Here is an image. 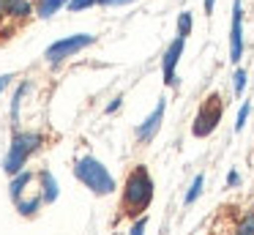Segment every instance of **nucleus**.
Wrapping results in <instances>:
<instances>
[{
    "mask_svg": "<svg viewBox=\"0 0 254 235\" xmlns=\"http://www.w3.org/2000/svg\"><path fill=\"white\" fill-rule=\"evenodd\" d=\"M153 200V180H150L148 169L137 167L126 178V189H123V205L128 213H142Z\"/></svg>",
    "mask_w": 254,
    "mask_h": 235,
    "instance_id": "nucleus-1",
    "label": "nucleus"
},
{
    "mask_svg": "<svg viewBox=\"0 0 254 235\" xmlns=\"http://www.w3.org/2000/svg\"><path fill=\"white\" fill-rule=\"evenodd\" d=\"M74 172H77V178L82 180L93 194H112V191H115V180H112L110 169H107L99 158H93V156L79 158Z\"/></svg>",
    "mask_w": 254,
    "mask_h": 235,
    "instance_id": "nucleus-2",
    "label": "nucleus"
},
{
    "mask_svg": "<svg viewBox=\"0 0 254 235\" xmlns=\"http://www.w3.org/2000/svg\"><path fill=\"white\" fill-rule=\"evenodd\" d=\"M41 142H44V140H41V134H39V131H19V134H14L11 148H8V156H6V161H3L6 172H8V175L22 172L25 161L30 158V153H36V151H39V145H41Z\"/></svg>",
    "mask_w": 254,
    "mask_h": 235,
    "instance_id": "nucleus-3",
    "label": "nucleus"
},
{
    "mask_svg": "<svg viewBox=\"0 0 254 235\" xmlns=\"http://www.w3.org/2000/svg\"><path fill=\"white\" fill-rule=\"evenodd\" d=\"M90 44H93V36H90V33L66 36V38H61V41L50 44V47H47V52H44V58L50 60V63H63L66 58H71V55L82 52V49L90 47Z\"/></svg>",
    "mask_w": 254,
    "mask_h": 235,
    "instance_id": "nucleus-4",
    "label": "nucleus"
},
{
    "mask_svg": "<svg viewBox=\"0 0 254 235\" xmlns=\"http://www.w3.org/2000/svg\"><path fill=\"white\" fill-rule=\"evenodd\" d=\"M221 112H224V104H221V98L216 96H210L208 101L199 107V112H197V118H194V137H208L210 131L219 126V120H221Z\"/></svg>",
    "mask_w": 254,
    "mask_h": 235,
    "instance_id": "nucleus-5",
    "label": "nucleus"
},
{
    "mask_svg": "<svg viewBox=\"0 0 254 235\" xmlns=\"http://www.w3.org/2000/svg\"><path fill=\"white\" fill-rule=\"evenodd\" d=\"M243 55V8L241 0L232 3V30H230V60L238 63Z\"/></svg>",
    "mask_w": 254,
    "mask_h": 235,
    "instance_id": "nucleus-6",
    "label": "nucleus"
},
{
    "mask_svg": "<svg viewBox=\"0 0 254 235\" xmlns=\"http://www.w3.org/2000/svg\"><path fill=\"white\" fill-rule=\"evenodd\" d=\"M183 41H186V38L178 36L175 41L167 47V52H164L161 69H164V82H167V85H175V66H178V60H181V55H183Z\"/></svg>",
    "mask_w": 254,
    "mask_h": 235,
    "instance_id": "nucleus-7",
    "label": "nucleus"
},
{
    "mask_svg": "<svg viewBox=\"0 0 254 235\" xmlns=\"http://www.w3.org/2000/svg\"><path fill=\"white\" fill-rule=\"evenodd\" d=\"M161 118H164V101H159L156 104V109L148 115V118L142 120V123L137 126V140L139 142H150L156 137V131H159V126H161Z\"/></svg>",
    "mask_w": 254,
    "mask_h": 235,
    "instance_id": "nucleus-8",
    "label": "nucleus"
},
{
    "mask_svg": "<svg viewBox=\"0 0 254 235\" xmlns=\"http://www.w3.org/2000/svg\"><path fill=\"white\" fill-rule=\"evenodd\" d=\"M33 14L30 0H0V19H25Z\"/></svg>",
    "mask_w": 254,
    "mask_h": 235,
    "instance_id": "nucleus-9",
    "label": "nucleus"
},
{
    "mask_svg": "<svg viewBox=\"0 0 254 235\" xmlns=\"http://www.w3.org/2000/svg\"><path fill=\"white\" fill-rule=\"evenodd\" d=\"M39 178H41V197H44V202H55L58 200V180L52 178L50 169H41Z\"/></svg>",
    "mask_w": 254,
    "mask_h": 235,
    "instance_id": "nucleus-10",
    "label": "nucleus"
},
{
    "mask_svg": "<svg viewBox=\"0 0 254 235\" xmlns=\"http://www.w3.org/2000/svg\"><path fill=\"white\" fill-rule=\"evenodd\" d=\"M68 3H71V0H39V3H36V14H39L41 19H50L52 14H58V11Z\"/></svg>",
    "mask_w": 254,
    "mask_h": 235,
    "instance_id": "nucleus-11",
    "label": "nucleus"
},
{
    "mask_svg": "<svg viewBox=\"0 0 254 235\" xmlns=\"http://www.w3.org/2000/svg\"><path fill=\"white\" fill-rule=\"evenodd\" d=\"M30 178H33V175H30L28 169H22V172L14 175V180H11V197L14 200H19V197L25 194V186L30 183Z\"/></svg>",
    "mask_w": 254,
    "mask_h": 235,
    "instance_id": "nucleus-12",
    "label": "nucleus"
},
{
    "mask_svg": "<svg viewBox=\"0 0 254 235\" xmlns=\"http://www.w3.org/2000/svg\"><path fill=\"white\" fill-rule=\"evenodd\" d=\"M41 202H44V197H41V194L30 197V200H25V197H22V200H17V211L22 213V216H33V213L39 211Z\"/></svg>",
    "mask_w": 254,
    "mask_h": 235,
    "instance_id": "nucleus-13",
    "label": "nucleus"
},
{
    "mask_svg": "<svg viewBox=\"0 0 254 235\" xmlns=\"http://www.w3.org/2000/svg\"><path fill=\"white\" fill-rule=\"evenodd\" d=\"M202 183H205L202 175H197V178L191 180V189H189V194H186V205H191V202L199 197V191H202Z\"/></svg>",
    "mask_w": 254,
    "mask_h": 235,
    "instance_id": "nucleus-14",
    "label": "nucleus"
},
{
    "mask_svg": "<svg viewBox=\"0 0 254 235\" xmlns=\"http://www.w3.org/2000/svg\"><path fill=\"white\" fill-rule=\"evenodd\" d=\"M189 33H191V14H189V11H183V14L178 16V36L186 38Z\"/></svg>",
    "mask_w": 254,
    "mask_h": 235,
    "instance_id": "nucleus-15",
    "label": "nucleus"
},
{
    "mask_svg": "<svg viewBox=\"0 0 254 235\" xmlns=\"http://www.w3.org/2000/svg\"><path fill=\"white\" fill-rule=\"evenodd\" d=\"M238 235H254V213L252 216H246L241 222V227H238Z\"/></svg>",
    "mask_w": 254,
    "mask_h": 235,
    "instance_id": "nucleus-16",
    "label": "nucleus"
},
{
    "mask_svg": "<svg viewBox=\"0 0 254 235\" xmlns=\"http://www.w3.org/2000/svg\"><path fill=\"white\" fill-rule=\"evenodd\" d=\"M243 87H246V71L238 69V71H235V96H241Z\"/></svg>",
    "mask_w": 254,
    "mask_h": 235,
    "instance_id": "nucleus-17",
    "label": "nucleus"
},
{
    "mask_svg": "<svg viewBox=\"0 0 254 235\" xmlns=\"http://www.w3.org/2000/svg\"><path fill=\"white\" fill-rule=\"evenodd\" d=\"M246 118H249V104H243L241 109H238V120H235V131H241L243 126H246Z\"/></svg>",
    "mask_w": 254,
    "mask_h": 235,
    "instance_id": "nucleus-18",
    "label": "nucleus"
},
{
    "mask_svg": "<svg viewBox=\"0 0 254 235\" xmlns=\"http://www.w3.org/2000/svg\"><path fill=\"white\" fill-rule=\"evenodd\" d=\"M145 227H148V219H137L128 230V235H145Z\"/></svg>",
    "mask_w": 254,
    "mask_h": 235,
    "instance_id": "nucleus-19",
    "label": "nucleus"
},
{
    "mask_svg": "<svg viewBox=\"0 0 254 235\" xmlns=\"http://www.w3.org/2000/svg\"><path fill=\"white\" fill-rule=\"evenodd\" d=\"M93 3H96V0H71L68 8H71V11H82V8H90Z\"/></svg>",
    "mask_w": 254,
    "mask_h": 235,
    "instance_id": "nucleus-20",
    "label": "nucleus"
},
{
    "mask_svg": "<svg viewBox=\"0 0 254 235\" xmlns=\"http://www.w3.org/2000/svg\"><path fill=\"white\" fill-rule=\"evenodd\" d=\"M22 93H25V85L19 87L17 96H14V104H11V115H14V118H17V112H19V101H22Z\"/></svg>",
    "mask_w": 254,
    "mask_h": 235,
    "instance_id": "nucleus-21",
    "label": "nucleus"
},
{
    "mask_svg": "<svg viewBox=\"0 0 254 235\" xmlns=\"http://www.w3.org/2000/svg\"><path fill=\"white\" fill-rule=\"evenodd\" d=\"M99 5H126V3H134V0H96Z\"/></svg>",
    "mask_w": 254,
    "mask_h": 235,
    "instance_id": "nucleus-22",
    "label": "nucleus"
},
{
    "mask_svg": "<svg viewBox=\"0 0 254 235\" xmlns=\"http://www.w3.org/2000/svg\"><path fill=\"white\" fill-rule=\"evenodd\" d=\"M121 101H123V98H115V101H112V104H110V107H107V112H115V109H118V107H121Z\"/></svg>",
    "mask_w": 254,
    "mask_h": 235,
    "instance_id": "nucleus-23",
    "label": "nucleus"
},
{
    "mask_svg": "<svg viewBox=\"0 0 254 235\" xmlns=\"http://www.w3.org/2000/svg\"><path fill=\"white\" fill-rule=\"evenodd\" d=\"M8 79H11V74H3V77H0V90L8 85Z\"/></svg>",
    "mask_w": 254,
    "mask_h": 235,
    "instance_id": "nucleus-24",
    "label": "nucleus"
},
{
    "mask_svg": "<svg viewBox=\"0 0 254 235\" xmlns=\"http://www.w3.org/2000/svg\"><path fill=\"white\" fill-rule=\"evenodd\" d=\"M238 180H241V178H238V172H230V178H227V183H230V186H235Z\"/></svg>",
    "mask_w": 254,
    "mask_h": 235,
    "instance_id": "nucleus-25",
    "label": "nucleus"
},
{
    "mask_svg": "<svg viewBox=\"0 0 254 235\" xmlns=\"http://www.w3.org/2000/svg\"><path fill=\"white\" fill-rule=\"evenodd\" d=\"M213 5H216V0H205V11H208V14L213 11Z\"/></svg>",
    "mask_w": 254,
    "mask_h": 235,
    "instance_id": "nucleus-26",
    "label": "nucleus"
}]
</instances>
